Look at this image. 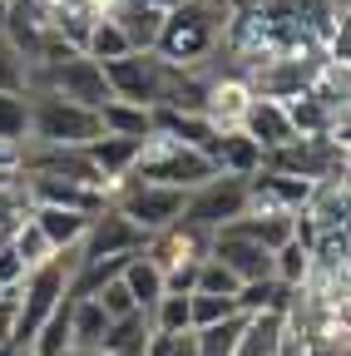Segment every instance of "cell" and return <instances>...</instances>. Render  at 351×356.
<instances>
[{
    "label": "cell",
    "mask_w": 351,
    "mask_h": 356,
    "mask_svg": "<svg viewBox=\"0 0 351 356\" xmlns=\"http://www.w3.org/2000/svg\"><path fill=\"white\" fill-rule=\"evenodd\" d=\"M144 243H149V233L139 228V222H129V218L109 203V208H99V213L90 218V228H84V238H79V262L134 257V252H144Z\"/></svg>",
    "instance_id": "cell-7"
},
{
    "label": "cell",
    "mask_w": 351,
    "mask_h": 356,
    "mask_svg": "<svg viewBox=\"0 0 351 356\" xmlns=\"http://www.w3.org/2000/svg\"><path fill=\"white\" fill-rule=\"evenodd\" d=\"M297 213L312 222L317 233L322 228H346V178H317Z\"/></svg>",
    "instance_id": "cell-13"
},
{
    "label": "cell",
    "mask_w": 351,
    "mask_h": 356,
    "mask_svg": "<svg viewBox=\"0 0 351 356\" xmlns=\"http://www.w3.org/2000/svg\"><path fill=\"white\" fill-rule=\"evenodd\" d=\"M247 99H252V89H247L243 74H208V95H203V109L198 114L223 134V129H238Z\"/></svg>",
    "instance_id": "cell-11"
},
{
    "label": "cell",
    "mask_w": 351,
    "mask_h": 356,
    "mask_svg": "<svg viewBox=\"0 0 351 356\" xmlns=\"http://www.w3.org/2000/svg\"><path fill=\"white\" fill-rule=\"evenodd\" d=\"M228 10H233L228 0H183V6L163 10V30H158L154 55L168 60L173 70H198L223 44Z\"/></svg>",
    "instance_id": "cell-1"
},
{
    "label": "cell",
    "mask_w": 351,
    "mask_h": 356,
    "mask_svg": "<svg viewBox=\"0 0 351 356\" xmlns=\"http://www.w3.org/2000/svg\"><path fill=\"white\" fill-rule=\"evenodd\" d=\"M183 198H188L183 188L144 184V178H119V184L109 188V203H114L129 222H139L144 233H158V228H168V222H179Z\"/></svg>",
    "instance_id": "cell-6"
},
{
    "label": "cell",
    "mask_w": 351,
    "mask_h": 356,
    "mask_svg": "<svg viewBox=\"0 0 351 356\" xmlns=\"http://www.w3.org/2000/svg\"><path fill=\"white\" fill-rule=\"evenodd\" d=\"M0 297H6V287H0Z\"/></svg>",
    "instance_id": "cell-35"
},
{
    "label": "cell",
    "mask_w": 351,
    "mask_h": 356,
    "mask_svg": "<svg viewBox=\"0 0 351 356\" xmlns=\"http://www.w3.org/2000/svg\"><path fill=\"white\" fill-rule=\"evenodd\" d=\"M238 129L247 134V139H252L262 154H272V149H282V144L297 139V129H292V119H287V104H282V99H262V95L247 99Z\"/></svg>",
    "instance_id": "cell-10"
},
{
    "label": "cell",
    "mask_w": 351,
    "mask_h": 356,
    "mask_svg": "<svg viewBox=\"0 0 351 356\" xmlns=\"http://www.w3.org/2000/svg\"><path fill=\"white\" fill-rule=\"evenodd\" d=\"M213 159H203L198 149L168 139V134H149L144 149H139V163L129 178H144V184H163V188H198L203 178H213Z\"/></svg>",
    "instance_id": "cell-4"
},
{
    "label": "cell",
    "mask_w": 351,
    "mask_h": 356,
    "mask_svg": "<svg viewBox=\"0 0 351 356\" xmlns=\"http://www.w3.org/2000/svg\"><path fill=\"white\" fill-rule=\"evenodd\" d=\"M149 337V312H129V317H114L99 337V356H129V351H139Z\"/></svg>",
    "instance_id": "cell-21"
},
{
    "label": "cell",
    "mask_w": 351,
    "mask_h": 356,
    "mask_svg": "<svg viewBox=\"0 0 351 356\" xmlns=\"http://www.w3.org/2000/svg\"><path fill=\"white\" fill-rule=\"evenodd\" d=\"M10 248H15V252L25 257V267H40V262H45V257H55V252H50V243H45V238H40V228H35V222H30V218H25V222H20V228L10 233Z\"/></svg>",
    "instance_id": "cell-30"
},
{
    "label": "cell",
    "mask_w": 351,
    "mask_h": 356,
    "mask_svg": "<svg viewBox=\"0 0 351 356\" xmlns=\"http://www.w3.org/2000/svg\"><path fill=\"white\" fill-rule=\"evenodd\" d=\"M119 282L129 287V297H134V307L139 312H149L158 297H163V273H158V267L144 257V252H134V257H129L124 262V273H119Z\"/></svg>",
    "instance_id": "cell-19"
},
{
    "label": "cell",
    "mask_w": 351,
    "mask_h": 356,
    "mask_svg": "<svg viewBox=\"0 0 351 356\" xmlns=\"http://www.w3.org/2000/svg\"><path fill=\"white\" fill-rule=\"evenodd\" d=\"M74 356H99V351H74Z\"/></svg>",
    "instance_id": "cell-34"
},
{
    "label": "cell",
    "mask_w": 351,
    "mask_h": 356,
    "mask_svg": "<svg viewBox=\"0 0 351 356\" xmlns=\"http://www.w3.org/2000/svg\"><path fill=\"white\" fill-rule=\"evenodd\" d=\"M139 149H144V139H119V134H99V139H90V144H84L90 163H95V168H99V178H104V188H114L119 178H129V173H134Z\"/></svg>",
    "instance_id": "cell-12"
},
{
    "label": "cell",
    "mask_w": 351,
    "mask_h": 356,
    "mask_svg": "<svg viewBox=\"0 0 351 356\" xmlns=\"http://www.w3.org/2000/svg\"><path fill=\"white\" fill-rule=\"evenodd\" d=\"M247 203H252V184H247V178L213 173V178H203L198 188H188L179 218L183 222H198V228H208V233H218V228H228L233 218H243Z\"/></svg>",
    "instance_id": "cell-5"
},
{
    "label": "cell",
    "mask_w": 351,
    "mask_h": 356,
    "mask_svg": "<svg viewBox=\"0 0 351 356\" xmlns=\"http://www.w3.org/2000/svg\"><path fill=\"white\" fill-rule=\"evenodd\" d=\"M30 139V99L25 95H10L0 89V149L6 154H20Z\"/></svg>",
    "instance_id": "cell-22"
},
{
    "label": "cell",
    "mask_w": 351,
    "mask_h": 356,
    "mask_svg": "<svg viewBox=\"0 0 351 356\" xmlns=\"http://www.w3.org/2000/svg\"><path fill=\"white\" fill-rule=\"evenodd\" d=\"M20 188H25L30 208H65V213H84V218L109 208V188L74 184V178H55V173H20Z\"/></svg>",
    "instance_id": "cell-8"
},
{
    "label": "cell",
    "mask_w": 351,
    "mask_h": 356,
    "mask_svg": "<svg viewBox=\"0 0 351 356\" xmlns=\"http://www.w3.org/2000/svg\"><path fill=\"white\" fill-rule=\"evenodd\" d=\"M208 257L223 262L228 273L238 277V287H243V282H262V277H272V252L262 248V243H252V238H243V233H233V228H218V233H213Z\"/></svg>",
    "instance_id": "cell-9"
},
{
    "label": "cell",
    "mask_w": 351,
    "mask_h": 356,
    "mask_svg": "<svg viewBox=\"0 0 351 356\" xmlns=\"http://www.w3.org/2000/svg\"><path fill=\"white\" fill-rule=\"evenodd\" d=\"M30 99V139L40 149H84L90 139H99V109H84L60 99L55 89H25Z\"/></svg>",
    "instance_id": "cell-2"
},
{
    "label": "cell",
    "mask_w": 351,
    "mask_h": 356,
    "mask_svg": "<svg viewBox=\"0 0 351 356\" xmlns=\"http://www.w3.org/2000/svg\"><path fill=\"white\" fill-rule=\"evenodd\" d=\"M282 327H287V312H252V317H243L233 356H277Z\"/></svg>",
    "instance_id": "cell-15"
},
{
    "label": "cell",
    "mask_w": 351,
    "mask_h": 356,
    "mask_svg": "<svg viewBox=\"0 0 351 356\" xmlns=\"http://www.w3.org/2000/svg\"><path fill=\"white\" fill-rule=\"evenodd\" d=\"M238 312L243 317H252V312H292V287H282L277 277L243 282L238 287Z\"/></svg>",
    "instance_id": "cell-24"
},
{
    "label": "cell",
    "mask_w": 351,
    "mask_h": 356,
    "mask_svg": "<svg viewBox=\"0 0 351 356\" xmlns=\"http://www.w3.org/2000/svg\"><path fill=\"white\" fill-rule=\"evenodd\" d=\"M228 6H233V0H228Z\"/></svg>",
    "instance_id": "cell-36"
},
{
    "label": "cell",
    "mask_w": 351,
    "mask_h": 356,
    "mask_svg": "<svg viewBox=\"0 0 351 356\" xmlns=\"http://www.w3.org/2000/svg\"><path fill=\"white\" fill-rule=\"evenodd\" d=\"M95 302H99V312L114 322V317H129V312H134V297H129V287L119 282V277H109V282H99L95 292H90Z\"/></svg>",
    "instance_id": "cell-31"
},
{
    "label": "cell",
    "mask_w": 351,
    "mask_h": 356,
    "mask_svg": "<svg viewBox=\"0 0 351 356\" xmlns=\"http://www.w3.org/2000/svg\"><path fill=\"white\" fill-rule=\"evenodd\" d=\"M109 15L124 30L129 50H154V44H158V30H163V10L158 6H149V0H124V6L109 10Z\"/></svg>",
    "instance_id": "cell-14"
},
{
    "label": "cell",
    "mask_w": 351,
    "mask_h": 356,
    "mask_svg": "<svg viewBox=\"0 0 351 356\" xmlns=\"http://www.w3.org/2000/svg\"><path fill=\"white\" fill-rule=\"evenodd\" d=\"M30 222L40 228V238L50 243V252L79 248L84 228H90V218H84V213H65V208H30Z\"/></svg>",
    "instance_id": "cell-17"
},
{
    "label": "cell",
    "mask_w": 351,
    "mask_h": 356,
    "mask_svg": "<svg viewBox=\"0 0 351 356\" xmlns=\"http://www.w3.org/2000/svg\"><path fill=\"white\" fill-rule=\"evenodd\" d=\"M193 292H213V297H238V277L228 273L218 257H203L198 262V282H193Z\"/></svg>",
    "instance_id": "cell-29"
},
{
    "label": "cell",
    "mask_w": 351,
    "mask_h": 356,
    "mask_svg": "<svg viewBox=\"0 0 351 356\" xmlns=\"http://www.w3.org/2000/svg\"><path fill=\"white\" fill-rule=\"evenodd\" d=\"M149 332H168V337L193 332V327H188V297H183V292H163V297L149 307Z\"/></svg>",
    "instance_id": "cell-26"
},
{
    "label": "cell",
    "mask_w": 351,
    "mask_h": 356,
    "mask_svg": "<svg viewBox=\"0 0 351 356\" xmlns=\"http://www.w3.org/2000/svg\"><path fill=\"white\" fill-rule=\"evenodd\" d=\"M99 129H104V134H119V139H149V134H154V109L109 99V104L99 109Z\"/></svg>",
    "instance_id": "cell-20"
},
{
    "label": "cell",
    "mask_w": 351,
    "mask_h": 356,
    "mask_svg": "<svg viewBox=\"0 0 351 356\" xmlns=\"http://www.w3.org/2000/svg\"><path fill=\"white\" fill-rule=\"evenodd\" d=\"M104 327H109V317L99 312L95 297H74L70 302V351H99Z\"/></svg>",
    "instance_id": "cell-18"
},
{
    "label": "cell",
    "mask_w": 351,
    "mask_h": 356,
    "mask_svg": "<svg viewBox=\"0 0 351 356\" xmlns=\"http://www.w3.org/2000/svg\"><path fill=\"white\" fill-rule=\"evenodd\" d=\"M262 159H268V154H262L243 129H223V134H218V144H213V168H218V173L252 178V173L262 168Z\"/></svg>",
    "instance_id": "cell-16"
},
{
    "label": "cell",
    "mask_w": 351,
    "mask_h": 356,
    "mask_svg": "<svg viewBox=\"0 0 351 356\" xmlns=\"http://www.w3.org/2000/svg\"><path fill=\"white\" fill-rule=\"evenodd\" d=\"M79 55H90V60H99V65H109V60H124V55H129V40H124V30L114 25V15H99L90 30H84Z\"/></svg>",
    "instance_id": "cell-23"
},
{
    "label": "cell",
    "mask_w": 351,
    "mask_h": 356,
    "mask_svg": "<svg viewBox=\"0 0 351 356\" xmlns=\"http://www.w3.org/2000/svg\"><path fill=\"white\" fill-rule=\"evenodd\" d=\"M104 79H109V95L124 99V104H139V109H163L168 95H173V70L168 60H158L154 50H129L124 60H109L104 65Z\"/></svg>",
    "instance_id": "cell-3"
},
{
    "label": "cell",
    "mask_w": 351,
    "mask_h": 356,
    "mask_svg": "<svg viewBox=\"0 0 351 356\" xmlns=\"http://www.w3.org/2000/svg\"><path fill=\"white\" fill-rule=\"evenodd\" d=\"M25 273H30L25 257H20L10 243H0V287H6V292H10V287H20V282H25Z\"/></svg>",
    "instance_id": "cell-32"
},
{
    "label": "cell",
    "mask_w": 351,
    "mask_h": 356,
    "mask_svg": "<svg viewBox=\"0 0 351 356\" xmlns=\"http://www.w3.org/2000/svg\"><path fill=\"white\" fill-rule=\"evenodd\" d=\"M149 6H158V10H173V6H183V0H149Z\"/></svg>",
    "instance_id": "cell-33"
},
{
    "label": "cell",
    "mask_w": 351,
    "mask_h": 356,
    "mask_svg": "<svg viewBox=\"0 0 351 356\" xmlns=\"http://www.w3.org/2000/svg\"><path fill=\"white\" fill-rule=\"evenodd\" d=\"M238 317V297H213V292H188V327H213Z\"/></svg>",
    "instance_id": "cell-27"
},
{
    "label": "cell",
    "mask_w": 351,
    "mask_h": 356,
    "mask_svg": "<svg viewBox=\"0 0 351 356\" xmlns=\"http://www.w3.org/2000/svg\"><path fill=\"white\" fill-rule=\"evenodd\" d=\"M238 332H243V312H238V317H228V322L198 327V332H193V346H198V356H233Z\"/></svg>",
    "instance_id": "cell-28"
},
{
    "label": "cell",
    "mask_w": 351,
    "mask_h": 356,
    "mask_svg": "<svg viewBox=\"0 0 351 356\" xmlns=\"http://www.w3.org/2000/svg\"><path fill=\"white\" fill-rule=\"evenodd\" d=\"M307 273H312V248L297 243V238H287V243L272 252V277H277L282 287H302Z\"/></svg>",
    "instance_id": "cell-25"
}]
</instances>
